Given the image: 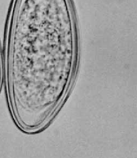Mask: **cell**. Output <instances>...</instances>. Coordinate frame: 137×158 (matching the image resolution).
Returning <instances> with one entry per match:
<instances>
[{
  "label": "cell",
  "instance_id": "cell-1",
  "mask_svg": "<svg viewBox=\"0 0 137 158\" xmlns=\"http://www.w3.org/2000/svg\"><path fill=\"white\" fill-rule=\"evenodd\" d=\"M72 27L51 0H28L15 8L6 53L10 96L32 106L52 100L55 76L71 66Z\"/></svg>",
  "mask_w": 137,
  "mask_h": 158
},
{
  "label": "cell",
  "instance_id": "cell-2",
  "mask_svg": "<svg viewBox=\"0 0 137 158\" xmlns=\"http://www.w3.org/2000/svg\"><path fill=\"white\" fill-rule=\"evenodd\" d=\"M23 130H24V129H23ZM25 131H26V130H25Z\"/></svg>",
  "mask_w": 137,
  "mask_h": 158
}]
</instances>
